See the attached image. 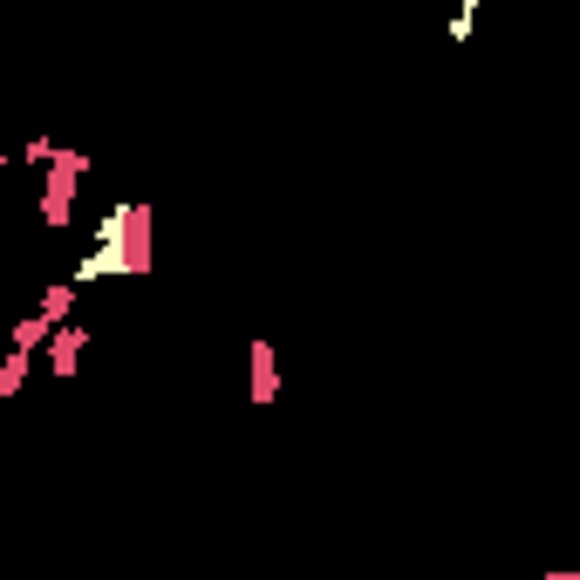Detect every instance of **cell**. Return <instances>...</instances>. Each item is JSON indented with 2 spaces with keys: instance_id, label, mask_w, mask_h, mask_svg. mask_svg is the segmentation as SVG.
I'll return each instance as SVG.
<instances>
[{
  "instance_id": "cell-1",
  "label": "cell",
  "mask_w": 580,
  "mask_h": 580,
  "mask_svg": "<svg viewBox=\"0 0 580 580\" xmlns=\"http://www.w3.org/2000/svg\"><path fill=\"white\" fill-rule=\"evenodd\" d=\"M83 348H89V328H83V321H62L55 335H48V369H55V383H69V375H75Z\"/></svg>"
},
{
  "instance_id": "cell-5",
  "label": "cell",
  "mask_w": 580,
  "mask_h": 580,
  "mask_svg": "<svg viewBox=\"0 0 580 580\" xmlns=\"http://www.w3.org/2000/svg\"><path fill=\"white\" fill-rule=\"evenodd\" d=\"M0 164H8V158H0Z\"/></svg>"
},
{
  "instance_id": "cell-3",
  "label": "cell",
  "mask_w": 580,
  "mask_h": 580,
  "mask_svg": "<svg viewBox=\"0 0 580 580\" xmlns=\"http://www.w3.org/2000/svg\"><path fill=\"white\" fill-rule=\"evenodd\" d=\"M28 369H35V356H21V348H8V356H0V403L28 383Z\"/></svg>"
},
{
  "instance_id": "cell-2",
  "label": "cell",
  "mask_w": 580,
  "mask_h": 580,
  "mask_svg": "<svg viewBox=\"0 0 580 580\" xmlns=\"http://www.w3.org/2000/svg\"><path fill=\"white\" fill-rule=\"evenodd\" d=\"M281 396V375H273V348L254 342V403H273Z\"/></svg>"
},
{
  "instance_id": "cell-4",
  "label": "cell",
  "mask_w": 580,
  "mask_h": 580,
  "mask_svg": "<svg viewBox=\"0 0 580 580\" xmlns=\"http://www.w3.org/2000/svg\"><path fill=\"white\" fill-rule=\"evenodd\" d=\"M553 580H580V573H553Z\"/></svg>"
}]
</instances>
